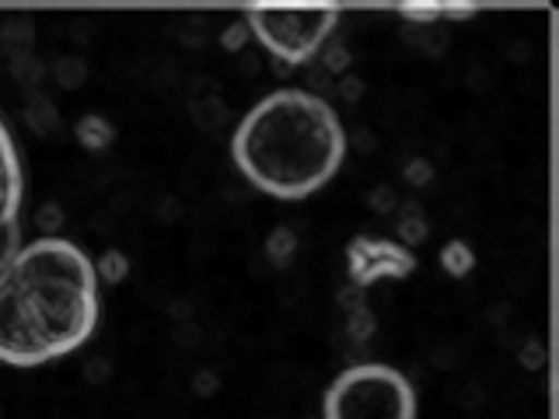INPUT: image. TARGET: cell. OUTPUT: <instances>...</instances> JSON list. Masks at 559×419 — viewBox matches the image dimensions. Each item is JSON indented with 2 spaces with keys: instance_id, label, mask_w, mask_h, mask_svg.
<instances>
[{
  "instance_id": "obj_1",
  "label": "cell",
  "mask_w": 559,
  "mask_h": 419,
  "mask_svg": "<svg viewBox=\"0 0 559 419\" xmlns=\"http://www.w3.org/2000/svg\"><path fill=\"white\" fill-rule=\"evenodd\" d=\"M98 325V273L67 238H35L0 270V363L39 367L74 354Z\"/></svg>"
},
{
  "instance_id": "obj_2",
  "label": "cell",
  "mask_w": 559,
  "mask_h": 419,
  "mask_svg": "<svg viewBox=\"0 0 559 419\" xmlns=\"http://www.w3.org/2000/svg\"><path fill=\"white\" fill-rule=\"evenodd\" d=\"M231 154L238 171L276 200L319 192L346 157V130L336 109L305 87H280L238 122Z\"/></svg>"
},
{
  "instance_id": "obj_3",
  "label": "cell",
  "mask_w": 559,
  "mask_h": 419,
  "mask_svg": "<svg viewBox=\"0 0 559 419\" xmlns=\"http://www.w3.org/2000/svg\"><path fill=\"white\" fill-rule=\"evenodd\" d=\"M322 419H416V392L389 363H354L325 388Z\"/></svg>"
},
{
  "instance_id": "obj_4",
  "label": "cell",
  "mask_w": 559,
  "mask_h": 419,
  "mask_svg": "<svg viewBox=\"0 0 559 419\" xmlns=\"http://www.w3.org/2000/svg\"><path fill=\"white\" fill-rule=\"evenodd\" d=\"M245 25L284 67L311 63L336 35V8H249Z\"/></svg>"
},
{
  "instance_id": "obj_5",
  "label": "cell",
  "mask_w": 559,
  "mask_h": 419,
  "mask_svg": "<svg viewBox=\"0 0 559 419\" xmlns=\"http://www.w3.org/2000/svg\"><path fill=\"white\" fill-rule=\"evenodd\" d=\"M416 270V255L392 238L357 235L346 244V273L354 287H371L378 279H406Z\"/></svg>"
},
{
  "instance_id": "obj_6",
  "label": "cell",
  "mask_w": 559,
  "mask_h": 419,
  "mask_svg": "<svg viewBox=\"0 0 559 419\" xmlns=\"http://www.w3.org/2000/svg\"><path fill=\"white\" fill-rule=\"evenodd\" d=\"M22 200H25V171H22V154H17L11 130L0 119V220L22 217Z\"/></svg>"
},
{
  "instance_id": "obj_7",
  "label": "cell",
  "mask_w": 559,
  "mask_h": 419,
  "mask_svg": "<svg viewBox=\"0 0 559 419\" xmlns=\"http://www.w3.org/2000/svg\"><path fill=\"white\" fill-rule=\"evenodd\" d=\"M402 17H409V22L416 25H424L430 28L433 22H441V17H472L476 14V8H448V4H406V8H399Z\"/></svg>"
},
{
  "instance_id": "obj_8",
  "label": "cell",
  "mask_w": 559,
  "mask_h": 419,
  "mask_svg": "<svg viewBox=\"0 0 559 419\" xmlns=\"http://www.w3.org/2000/svg\"><path fill=\"white\" fill-rule=\"evenodd\" d=\"M427 235H430V227H427V217L419 214V206L416 203L399 206V244L413 249V244H419Z\"/></svg>"
},
{
  "instance_id": "obj_9",
  "label": "cell",
  "mask_w": 559,
  "mask_h": 419,
  "mask_svg": "<svg viewBox=\"0 0 559 419\" xmlns=\"http://www.w3.org/2000/svg\"><path fill=\"white\" fill-rule=\"evenodd\" d=\"M294 252H297V235L290 231V227H273L270 238H266V259L273 262L276 270H287L294 262Z\"/></svg>"
},
{
  "instance_id": "obj_10",
  "label": "cell",
  "mask_w": 559,
  "mask_h": 419,
  "mask_svg": "<svg viewBox=\"0 0 559 419\" xmlns=\"http://www.w3.org/2000/svg\"><path fill=\"white\" fill-rule=\"evenodd\" d=\"M441 266H444L454 279H462V276L472 273V266H476V252L468 249V241L454 238V241H448L444 249H441Z\"/></svg>"
},
{
  "instance_id": "obj_11",
  "label": "cell",
  "mask_w": 559,
  "mask_h": 419,
  "mask_svg": "<svg viewBox=\"0 0 559 419\" xmlns=\"http://www.w3.org/2000/svg\"><path fill=\"white\" fill-rule=\"evenodd\" d=\"M17 249H22V217L0 220V270L8 266Z\"/></svg>"
},
{
  "instance_id": "obj_12",
  "label": "cell",
  "mask_w": 559,
  "mask_h": 419,
  "mask_svg": "<svg viewBox=\"0 0 559 419\" xmlns=\"http://www.w3.org/2000/svg\"><path fill=\"white\" fill-rule=\"evenodd\" d=\"M78 136L84 140L87 147H95V151H98V147H105V144L112 140V130L105 127V122H102L98 116H92V119H84L81 127H78Z\"/></svg>"
},
{
  "instance_id": "obj_13",
  "label": "cell",
  "mask_w": 559,
  "mask_h": 419,
  "mask_svg": "<svg viewBox=\"0 0 559 419\" xmlns=\"http://www.w3.org/2000/svg\"><path fill=\"white\" fill-rule=\"evenodd\" d=\"M374 325H378V322H374V314L367 311V304L357 308V311H346V332H349L354 339H367V336L374 332Z\"/></svg>"
},
{
  "instance_id": "obj_14",
  "label": "cell",
  "mask_w": 559,
  "mask_h": 419,
  "mask_svg": "<svg viewBox=\"0 0 559 419\" xmlns=\"http://www.w3.org/2000/svg\"><path fill=\"white\" fill-rule=\"evenodd\" d=\"M127 270H130V262H127V255H122V252H109L102 262H95L98 279H112V284H119V279L127 276Z\"/></svg>"
},
{
  "instance_id": "obj_15",
  "label": "cell",
  "mask_w": 559,
  "mask_h": 419,
  "mask_svg": "<svg viewBox=\"0 0 559 419\" xmlns=\"http://www.w3.org/2000/svg\"><path fill=\"white\" fill-rule=\"evenodd\" d=\"M319 57H322V67L332 70V74H343V70L349 67V49H346L343 43H332V39H329V43L322 46Z\"/></svg>"
},
{
  "instance_id": "obj_16",
  "label": "cell",
  "mask_w": 559,
  "mask_h": 419,
  "mask_svg": "<svg viewBox=\"0 0 559 419\" xmlns=\"http://www.w3.org/2000/svg\"><path fill=\"white\" fill-rule=\"evenodd\" d=\"M430 179H433V168H430V161H424V157H416V161L406 165V182L409 185H427Z\"/></svg>"
},
{
  "instance_id": "obj_17",
  "label": "cell",
  "mask_w": 559,
  "mask_h": 419,
  "mask_svg": "<svg viewBox=\"0 0 559 419\" xmlns=\"http://www.w3.org/2000/svg\"><path fill=\"white\" fill-rule=\"evenodd\" d=\"M395 206H399L395 192H392L389 185H378V189H374V196H371V210H378V214H392Z\"/></svg>"
},
{
  "instance_id": "obj_18",
  "label": "cell",
  "mask_w": 559,
  "mask_h": 419,
  "mask_svg": "<svg viewBox=\"0 0 559 419\" xmlns=\"http://www.w3.org/2000/svg\"><path fill=\"white\" fill-rule=\"evenodd\" d=\"M542 360H546V349H542V343H528L521 349V363L524 367H542Z\"/></svg>"
},
{
  "instance_id": "obj_19",
  "label": "cell",
  "mask_w": 559,
  "mask_h": 419,
  "mask_svg": "<svg viewBox=\"0 0 559 419\" xmlns=\"http://www.w3.org/2000/svg\"><path fill=\"white\" fill-rule=\"evenodd\" d=\"M336 87H340V95H343L346 101H357L360 92H364V84H360L357 77H343V84H336Z\"/></svg>"
}]
</instances>
